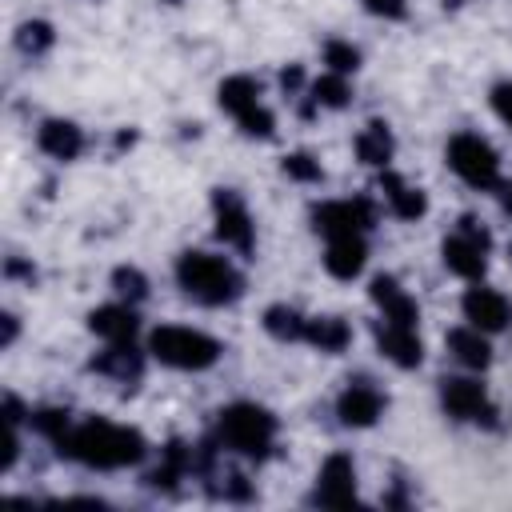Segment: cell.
I'll return each mask as SVG.
<instances>
[{
  "mask_svg": "<svg viewBox=\"0 0 512 512\" xmlns=\"http://www.w3.org/2000/svg\"><path fill=\"white\" fill-rule=\"evenodd\" d=\"M60 456L84 464V468H100V472H116V468H132L148 456V444L136 428H124V424H112V420H100V416H88L80 424H72L60 444H56Z\"/></svg>",
  "mask_w": 512,
  "mask_h": 512,
  "instance_id": "6da1fadb",
  "label": "cell"
},
{
  "mask_svg": "<svg viewBox=\"0 0 512 512\" xmlns=\"http://www.w3.org/2000/svg\"><path fill=\"white\" fill-rule=\"evenodd\" d=\"M176 284L188 300L204 304V308H220V304H236L244 296V272L220 256V252H180L176 256Z\"/></svg>",
  "mask_w": 512,
  "mask_h": 512,
  "instance_id": "7a4b0ae2",
  "label": "cell"
},
{
  "mask_svg": "<svg viewBox=\"0 0 512 512\" xmlns=\"http://www.w3.org/2000/svg\"><path fill=\"white\" fill-rule=\"evenodd\" d=\"M276 416L252 400H236L228 408L216 412V444L236 452V456H248V460H264L276 444Z\"/></svg>",
  "mask_w": 512,
  "mask_h": 512,
  "instance_id": "3957f363",
  "label": "cell"
},
{
  "mask_svg": "<svg viewBox=\"0 0 512 512\" xmlns=\"http://www.w3.org/2000/svg\"><path fill=\"white\" fill-rule=\"evenodd\" d=\"M220 352L224 348L216 336L188 328V324H160L148 332V356L176 372H204L220 360Z\"/></svg>",
  "mask_w": 512,
  "mask_h": 512,
  "instance_id": "277c9868",
  "label": "cell"
},
{
  "mask_svg": "<svg viewBox=\"0 0 512 512\" xmlns=\"http://www.w3.org/2000/svg\"><path fill=\"white\" fill-rule=\"evenodd\" d=\"M448 168L468 184V188H496L500 184V156L480 132H456L448 140Z\"/></svg>",
  "mask_w": 512,
  "mask_h": 512,
  "instance_id": "5b68a950",
  "label": "cell"
},
{
  "mask_svg": "<svg viewBox=\"0 0 512 512\" xmlns=\"http://www.w3.org/2000/svg\"><path fill=\"white\" fill-rule=\"evenodd\" d=\"M488 248H492L488 232L472 216H460V224L444 236L440 256H444V268L456 272L460 280H480L488 268Z\"/></svg>",
  "mask_w": 512,
  "mask_h": 512,
  "instance_id": "8992f818",
  "label": "cell"
},
{
  "mask_svg": "<svg viewBox=\"0 0 512 512\" xmlns=\"http://www.w3.org/2000/svg\"><path fill=\"white\" fill-rule=\"evenodd\" d=\"M216 96H220V108L240 124V132H248V136H272L276 120H272V112L260 100V80H252V76H228Z\"/></svg>",
  "mask_w": 512,
  "mask_h": 512,
  "instance_id": "52a82bcc",
  "label": "cell"
},
{
  "mask_svg": "<svg viewBox=\"0 0 512 512\" xmlns=\"http://www.w3.org/2000/svg\"><path fill=\"white\" fill-rule=\"evenodd\" d=\"M376 224V208L368 196H352V200H324L312 208V228L332 240V236H368Z\"/></svg>",
  "mask_w": 512,
  "mask_h": 512,
  "instance_id": "ba28073f",
  "label": "cell"
},
{
  "mask_svg": "<svg viewBox=\"0 0 512 512\" xmlns=\"http://www.w3.org/2000/svg\"><path fill=\"white\" fill-rule=\"evenodd\" d=\"M212 220H216V236L224 248L248 256L256 248V224H252V212L248 204L232 192V188H216L212 192Z\"/></svg>",
  "mask_w": 512,
  "mask_h": 512,
  "instance_id": "9c48e42d",
  "label": "cell"
},
{
  "mask_svg": "<svg viewBox=\"0 0 512 512\" xmlns=\"http://www.w3.org/2000/svg\"><path fill=\"white\" fill-rule=\"evenodd\" d=\"M440 404L452 420L464 424H496V404L488 400L484 384L476 376H444L440 380Z\"/></svg>",
  "mask_w": 512,
  "mask_h": 512,
  "instance_id": "30bf717a",
  "label": "cell"
},
{
  "mask_svg": "<svg viewBox=\"0 0 512 512\" xmlns=\"http://www.w3.org/2000/svg\"><path fill=\"white\" fill-rule=\"evenodd\" d=\"M312 504L320 508H348L356 504V464L344 452H332L320 472H316V488H312Z\"/></svg>",
  "mask_w": 512,
  "mask_h": 512,
  "instance_id": "8fae6325",
  "label": "cell"
},
{
  "mask_svg": "<svg viewBox=\"0 0 512 512\" xmlns=\"http://www.w3.org/2000/svg\"><path fill=\"white\" fill-rule=\"evenodd\" d=\"M384 392L368 380V376H356L344 384V392L336 396V416L344 428H372L380 416H384Z\"/></svg>",
  "mask_w": 512,
  "mask_h": 512,
  "instance_id": "7c38bea8",
  "label": "cell"
},
{
  "mask_svg": "<svg viewBox=\"0 0 512 512\" xmlns=\"http://www.w3.org/2000/svg\"><path fill=\"white\" fill-rule=\"evenodd\" d=\"M460 308H464V320L472 328L488 332V336L500 332V328H508V320H512V304L504 300V292H496V288H488L480 280H472V288L464 292Z\"/></svg>",
  "mask_w": 512,
  "mask_h": 512,
  "instance_id": "4fadbf2b",
  "label": "cell"
},
{
  "mask_svg": "<svg viewBox=\"0 0 512 512\" xmlns=\"http://www.w3.org/2000/svg\"><path fill=\"white\" fill-rule=\"evenodd\" d=\"M376 348L384 360H392L396 368H416L424 360V344L416 324H396V320H376Z\"/></svg>",
  "mask_w": 512,
  "mask_h": 512,
  "instance_id": "5bb4252c",
  "label": "cell"
},
{
  "mask_svg": "<svg viewBox=\"0 0 512 512\" xmlns=\"http://www.w3.org/2000/svg\"><path fill=\"white\" fill-rule=\"evenodd\" d=\"M88 328L104 340V344H128L136 340L140 332V320H136V304L128 300H116V304H104V308H92L88 316Z\"/></svg>",
  "mask_w": 512,
  "mask_h": 512,
  "instance_id": "9a60e30c",
  "label": "cell"
},
{
  "mask_svg": "<svg viewBox=\"0 0 512 512\" xmlns=\"http://www.w3.org/2000/svg\"><path fill=\"white\" fill-rule=\"evenodd\" d=\"M364 260H368V236H332V240H324V268L336 280L360 276Z\"/></svg>",
  "mask_w": 512,
  "mask_h": 512,
  "instance_id": "2e32d148",
  "label": "cell"
},
{
  "mask_svg": "<svg viewBox=\"0 0 512 512\" xmlns=\"http://www.w3.org/2000/svg\"><path fill=\"white\" fill-rule=\"evenodd\" d=\"M368 292H372V304L380 308L384 320H396V324H420V308H416V300L400 288L396 276H376Z\"/></svg>",
  "mask_w": 512,
  "mask_h": 512,
  "instance_id": "e0dca14e",
  "label": "cell"
},
{
  "mask_svg": "<svg viewBox=\"0 0 512 512\" xmlns=\"http://www.w3.org/2000/svg\"><path fill=\"white\" fill-rule=\"evenodd\" d=\"M448 352H452V360H456L460 368H468V372H484V368L492 364L488 332H480V328H472V324H460V328L448 332Z\"/></svg>",
  "mask_w": 512,
  "mask_h": 512,
  "instance_id": "ac0fdd59",
  "label": "cell"
},
{
  "mask_svg": "<svg viewBox=\"0 0 512 512\" xmlns=\"http://www.w3.org/2000/svg\"><path fill=\"white\" fill-rule=\"evenodd\" d=\"M380 196H384V204H388V212L392 216H400V220H420L424 212H428V200H424V192L420 188H412L404 176H396V172H380Z\"/></svg>",
  "mask_w": 512,
  "mask_h": 512,
  "instance_id": "d6986e66",
  "label": "cell"
},
{
  "mask_svg": "<svg viewBox=\"0 0 512 512\" xmlns=\"http://www.w3.org/2000/svg\"><path fill=\"white\" fill-rule=\"evenodd\" d=\"M92 368L104 372V376H112L116 384H136L140 372H144V352L136 348V340H128V344H104V352L92 360Z\"/></svg>",
  "mask_w": 512,
  "mask_h": 512,
  "instance_id": "ffe728a7",
  "label": "cell"
},
{
  "mask_svg": "<svg viewBox=\"0 0 512 512\" xmlns=\"http://www.w3.org/2000/svg\"><path fill=\"white\" fill-rule=\"evenodd\" d=\"M36 144L52 160H76L84 152V132L72 120H44L40 132H36Z\"/></svg>",
  "mask_w": 512,
  "mask_h": 512,
  "instance_id": "44dd1931",
  "label": "cell"
},
{
  "mask_svg": "<svg viewBox=\"0 0 512 512\" xmlns=\"http://www.w3.org/2000/svg\"><path fill=\"white\" fill-rule=\"evenodd\" d=\"M392 152H396V140H392V132H388L384 120H372V124L360 128V136H356V156H360V164H368V168H388Z\"/></svg>",
  "mask_w": 512,
  "mask_h": 512,
  "instance_id": "7402d4cb",
  "label": "cell"
},
{
  "mask_svg": "<svg viewBox=\"0 0 512 512\" xmlns=\"http://www.w3.org/2000/svg\"><path fill=\"white\" fill-rule=\"evenodd\" d=\"M304 344H312V348L336 356V352H344V348L352 344V324L340 320V316H308V336H304Z\"/></svg>",
  "mask_w": 512,
  "mask_h": 512,
  "instance_id": "603a6c76",
  "label": "cell"
},
{
  "mask_svg": "<svg viewBox=\"0 0 512 512\" xmlns=\"http://www.w3.org/2000/svg\"><path fill=\"white\" fill-rule=\"evenodd\" d=\"M264 332L284 340V344H304L308 316L300 308H292V304H272V308H264Z\"/></svg>",
  "mask_w": 512,
  "mask_h": 512,
  "instance_id": "cb8c5ba5",
  "label": "cell"
},
{
  "mask_svg": "<svg viewBox=\"0 0 512 512\" xmlns=\"http://www.w3.org/2000/svg\"><path fill=\"white\" fill-rule=\"evenodd\" d=\"M348 100H352V84L340 72H324L320 80L308 84V112L312 108H348Z\"/></svg>",
  "mask_w": 512,
  "mask_h": 512,
  "instance_id": "d4e9b609",
  "label": "cell"
},
{
  "mask_svg": "<svg viewBox=\"0 0 512 512\" xmlns=\"http://www.w3.org/2000/svg\"><path fill=\"white\" fill-rule=\"evenodd\" d=\"M28 424H32L44 440L60 444V436L72 428V416H68L64 408H36V412H28Z\"/></svg>",
  "mask_w": 512,
  "mask_h": 512,
  "instance_id": "484cf974",
  "label": "cell"
},
{
  "mask_svg": "<svg viewBox=\"0 0 512 512\" xmlns=\"http://www.w3.org/2000/svg\"><path fill=\"white\" fill-rule=\"evenodd\" d=\"M52 40H56V36H52V24H44V20H28V24H20V32H16V48L28 52V56L48 52Z\"/></svg>",
  "mask_w": 512,
  "mask_h": 512,
  "instance_id": "4316f807",
  "label": "cell"
},
{
  "mask_svg": "<svg viewBox=\"0 0 512 512\" xmlns=\"http://www.w3.org/2000/svg\"><path fill=\"white\" fill-rule=\"evenodd\" d=\"M112 288H116V300H128V304H140V300L148 296V280H144V272L132 268V264L112 272Z\"/></svg>",
  "mask_w": 512,
  "mask_h": 512,
  "instance_id": "83f0119b",
  "label": "cell"
},
{
  "mask_svg": "<svg viewBox=\"0 0 512 512\" xmlns=\"http://www.w3.org/2000/svg\"><path fill=\"white\" fill-rule=\"evenodd\" d=\"M324 64H328V72L352 76V72L360 68V52H356L348 40H328V44H324Z\"/></svg>",
  "mask_w": 512,
  "mask_h": 512,
  "instance_id": "f1b7e54d",
  "label": "cell"
},
{
  "mask_svg": "<svg viewBox=\"0 0 512 512\" xmlns=\"http://www.w3.org/2000/svg\"><path fill=\"white\" fill-rule=\"evenodd\" d=\"M284 176H292V180H300V184H320V180H324V168H320V160H312L308 152H288V156H284Z\"/></svg>",
  "mask_w": 512,
  "mask_h": 512,
  "instance_id": "f546056e",
  "label": "cell"
},
{
  "mask_svg": "<svg viewBox=\"0 0 512 512\" xmlns=\"http://www.w3.org/2000/svg\"><path fill=\"white\" fill-rule=\"evenodd\" d=\"M492 112L512 128V80H500V84L492 88Z\"/></svg>",
  "mask_w": 512,
  "mask_h": 512,
  "instance_id": "4dcf8cb0",
  "label": "cell"
},
{
  "mask_svg": "<svg viewBox=\"0 0 512 512\" xmlns=\"http://www.w3.org/2000/svg\"><path fill=\"white\" fill-rule=\"evenodd\" d=\"M372 16H384V20H400L404 12H408V4L404 0H360Z\"/></svg>",
  "mask_w": 512,
  "mask_h": 512,
  "instance_id": "1f68e13d",
  "label": "cell"
},
{
  "mask_svg": "<svg viewBox=\"0 0 512 512\" xmlns=\"http://www.w3.org/2000/svg\"><path fill=\"white\" fill-rule=\"evenodd\" d=\"M496 196H500L504 216H512V180H500V184H496Z\"/></svg>",
  "mask_w": 512,
  "mask_h": 512,
  "instance_id": "d6a6232c",
  "label": "cell"
}]
</instances>
